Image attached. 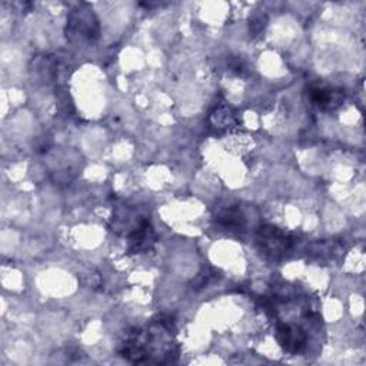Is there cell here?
Listing matches in <instances>:
<instances>
[{"instance_id":"1","label":"cell","mask_w":366,"mask_h":366,"mask_svg":"<svg viewBox=\"0 0 366 366\" xmlns=\"http://www.w3.org/2000/svg\"><path fill=\"white\" fill-rule=\"evenodd\" d=\"M256 241H258L261 250L265 255L272 256V258H279L290 246V239L286 233L273 226L261 228L258 236H256Z\"/></svg>"},{"instance_id":"4","label":"cell","mask_w":366,"mask_h":366,"mask_svg":"<svg viewBox=\"0 0 366 366\" xmlns=\"http://www.w3.org/2000/svg\"><path fill=\"white\" fill-rule=\"evenodd\" d=\"M217 222L228 229H241L245 225V217L237 208H228L217 215Z\"/></svg>"},{"instance_id":"3","label":"cell","mask_w":366,"mask_h":366,"mask_svg":"<svg viewBox=\"0 0 366 366\" xmlns=\"http://www.w3.org/2000/svg\"><path fill=\"white\" fill-rule=\"evenodd\" d=\"M310 98H312L315 105L322 109H335L343 100L341 92L331 89H314L312 94H310Z\"/></svg>"},{"instance_id":"2","label":"cell","mask_w":366,"mask_h":366,"mask_svg":"<svg viewBox=\"0 0 366 366\" xmlns=\"http://www.w3.org/2000/svg\"><path fill=\"white\" fill-rule=\"evenodd\" d=\"M279 345L290 354H298L306 343L303 329L295 325H279L277 331Z\"/></svg>"}]
</instances>
